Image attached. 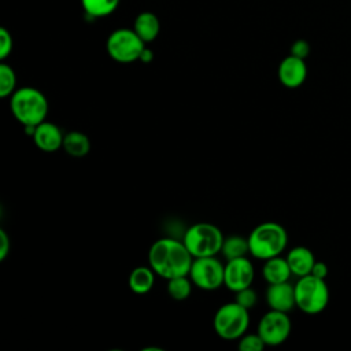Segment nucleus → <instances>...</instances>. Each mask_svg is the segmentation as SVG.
Instances as JSON below:
<instances>
[{
    "label": "nucleus",
    "instance_id": "1",
    "mask_svg": "<svg viewBox=\"0 0 351 351\" xmlns=\"http://www.w3.org/2000/svg\"><path fill=\"white\" fill-rule=\"evenodd\" d=\"M193 262L182 239L162 237L149 247L148 263L156 276L170 280L178 276H188Z\"/></svg>",
    "mask_w": 351,
    "mask_h": 351
},
{
    "label": "nucleus",
    "instance_id": "2",
    "mask_svg": "<svg viewBox=\"0 0 351 351\" xmlns=\"http://www.w3.org/2000/svg\"><path fill=\"white\" fill-rule=\"evenodd\" d=\"M10 108L21 125L37 126L48 115V100L37 88L22 86L11 95Z\"/></svg>",
    "mask_w": 351,
    "mask_h": 351
},
{
    "label": "nucleus",
    "instance_id": "3",
    "mask_svg": "<svg viewBox=\"0 0 351 351\" xmlns=\"http://www.w3.org/2000/svg\"><path fill=\"white\" fill-rule=\"evenodd\" d=\"M250 254L261 261L281 255L288 244V233L285 228L277 222H262L250 233Z\"/></svg>",
    "mask_w": 351,
    "mask_h": 351
},
{
    "label": "nucleus",
    "instance_id": "4",
    "mask_svg": "<svg viewBox=\"0 0 351 351\" xmlns=\"http://www.w3.org/2000/svg\"><path fill=\"white\" fill-rule=\"evenodd\" d=\"M223 234L218 226L208 222H197L188 226L182 241L193 258L217 256L222 250Z\"/></svg>",
    "mask_w": 351,
    "mask_h": 351
},
{
    "label": "nucleus",
    "instance_id": "5",
    "mask_svg": "<svg viewBox=\"0 0 351 351\" xmlns=\"http://www.w3.org/2000/svg\"><path fill=\"white\" fill-rule=\"evenodd\" d=\"M293 287L296 307L300 311L314 315L326 308L329 303V288L325 278L307 274L299 277Z\"/></svg>",
    "mask_w": 351,
    "mask_h": 351
},
{
    "label": "nucleus",
    "instance_id": "6",
    "mask_svg": "<svg viewBox=\"0 0 351 351\" xmlns=\"http://www.w3.org/2000/svg\"><path fill=\"white\" fill-rule=\"evenodd\" d=\"M250 310L237 302L222 304L214 314V332L223 340H239L248 329Z\"/></svg>",
    "mask_w": 351,
    "mask_h": 351
},
{
    "label": "nucleus",
    "instance_id": "7",
    "mask_svg": "<svg viewBox=\"0 0 351 351\" xmlns=\"http://www.w3.org/2000/svg\"><path fill=\"white\" fill-rule=\"evenodd\" d=\"M145 43L133 29L121 27L114 30L106 41V49L110 58L118 63H132L140 59Z\"/></svg>",
    "mask_w": 351,
    "mask_h": 351
},
{
    "label": "nucleus",
    "instance_id": "8",
    "mask_svg": "<svg viewBox=\"0 0 351 351\" xmlns=\"http://www.w3.org/2000/svg\"><path fill=\"white\" fill-rule=\"evenodd\" d=\"M188 276L197 288L215 291L223 285L225 265H222L217 256L193 258Z\"/></svg>",
    "mask_w": 351,
    "mask_h": 351
},
{
    "label": "nucleus",
    "instance_id": "9",
    "mask_svg": "<svg viewBox=\"0 0 351 351\" xmlns=\"http://www.w3.org/2000/svg\"><path fill=\"white\" fill-rule=\"evenodd\" d=\"M291 329L292 322L288 313L270 308L261 317L256 332L266 346L274 347L282 344L289 337Z\"/></svg>",
    "mask_w": 351,
    "mask_h": 351
},
{
    "label": "nucleus",
    "instance_id": "10",
    "mask_svg": "<svg viewBox=\"0 0 351 351\" xmlns=\"http://www.w3.org/2000/svg\"><path fill=\"white\" fill-rule=\"evenodd\" d=\"M254 278H255V269L247 256L230 259L225 265L223 285L234 293L244 288L251 287Z\"/></svg>",
    "mask_w": 351,
    "mask_h": 351
},
{
    "label": "nucleus",
    "instance_id": "11",
    "mask_svg": "<svg viewBox=\"0 0 351 351\" xmlns=\"http://www.w3.org/2000/svg\"><path fill=\"white\" fill-rule=\"evenodd\" d=\"M277 75L281 85H284L285 88L288 89L299 88L300 85L304 84L307 78V66L304 59L289 53L280 62Z\"/></svg>",
    "mask_w": 351,
    "mask_h": 351
},
{
    "label": "nucleus",
    "instance_id": "12",
    "mask_svg": "<svg viewBox=\"0 0 351 351\" xmlns=\"http://www.w3.org/2000/svg\"><path fill=\"white\" fill-rule=\"evenodd\" d=\"M265 296H266V303L271 310L289 313L293 307H296L295 287L289 281L269 284Z\"/></svg>",
    "mask_w": 351,
    "mask_h": 351
},
{
    "label": "nucleus",
    "instance_id": "13",
    "mask_svg": "<svg viewBox=\"0 0 351 351\" xmlns=\"http://www.w3.org/2000/svg\"><path fill=\"white\" fill-rule=\"evenodd\" d=\"M64 134L60 128L52 122H41L36 126L33 141L36 147L44 152H55L63 145Z\"/></svg>",
    "mask_w": 351,
    "mask_h": 351
},
{
    "label": "nucleus",
    "instance_id": "14",
    "mask_svg": "<svg viewBox=\"0 0 351 351\" xmlns=\"http://www.w3.org/2000/svg\"><path fill=\"white\" fill-rule=\"evenodd\" d=\"M285 258L291 267L292 276H296L299 278V277L311 274L313 266L315 263V256L310 248L303 245L293 247L292 250L288 251Z\"/></svg>",
    "mask_w": 351,
    "mask_h": 351
},
{
    "label": "nucleus",
    "instance_id": "15",
    "mask_svg": "<svg viewBox=\"0 0 351 351\" xmlns=\"http://www.w3.org/2000/svg\"><path fill=\"white\" fill-rule=\"evenodd\" d=\"M263 262L265 263L262 266V277L267 284H278V282L289 281L292 271L287 258L277 255Z\"/></svg>",
    "mask_w": 351,
    "mask_h": 351
},
{
    "label": "nucleus",
    "instance_id": "16",
    "mask_svg": "<svg viewBox=\"0 0 351 351\" xmlns=\"http://www.w3.org/2000/svg\"><path fill=\"white\" fill-rule=\"evenodd\" d=\"M133 30L147 44L154 41L158 37L160 30V23L158 16L154 12L144 11L136 16L133 23Z\"/></svg>",
    "mask_w": 351,
    "mask_h": 351
},
{
    "label": "nucleus",
    "instance_id": "17",
    "mask_svg": "<svg viewBox=\"0 0 351 351\" xmlns=\"http://www.w3.org/2000/svg\"><path fill=\"white\" fill-rule=\"evenodd\" d=\"M155 276L156 273L152 270L151 266H138L133 269L129 274V288L137 295H145L152 289L155 284Z\"/></svg>",
    "mask_w": 351,
    "mask_h": 351
},
{
    "label": "nucleus",
    "instance_id": "18",
    "mask_svg": "<svg viewBox=\"0 0 351 351\" xmlns=\"http://www.w3.org/2000/svg\"><path fill=\"white\" fill-rule=\"evenodd\" d=\"M62 148L73 158H84L90 151V140L85 133L71 130L64 134Z\"/></svg>",
    "mask_w": 351,
    "mask_h": 351
},
{
    "label": "nucleus",
    "instance_id": "19",
    "mask_svg": "<svg viewBox=\"0 0 351 351\" xmlns=\"http://www.w3.org/2000/svg\"><path fill=\"white\" fill-rule=\"evenodd\" d=\"M221 254L226 258V261L247 256V254H250L248 239L237 236V234L225 237Z\"/></svg>",
    "mask_w": 351,
    "mask_h": 351
},
{
    "label": "nucleus",
    "instance_id": "20",
    "mask_svg": "<svg viewBox=\"0 0 351 351\" xmlns=\"http://www.w3.org/2000/svg\"><path fill=\"white\" fill-rule=\"evenodd\" d=\"M121 0H81V5L88 16L103 18L112 14Z\"/></svg>",
    "mask_w": 351,
    "mask_h": 351
},
{
    "label": "nucleus",
    "instance_id": "21",
    "mask_svg": "<svg viewBox=\"0 0 351 351\" xmlns=\"http://www.w3.org/2000/svg\"><path fill=\"white\" fill-rule=\"evenodd\" d=\"M193 282L191 281L189 276H178L174 278L167 280V293L174 300H185L189 298L192 292Z\"/></svg>",
    "mask_w": 351,
    "mask_h": 351
},
{
    "label": "nucleus",
    "instance_id": "22",
    "mask_svg": "<svg viewBox=\"0 0 351 351\" xmlns=\"http://www.w3.org/2000/svg\"><path fill=\"white\" fill-rule=\"evenodd\" d=\"M16 90V75L14 69L7 64H0V97H8Z\"/></svg>",
    "mask_w": 351,
    "mask_h": 351
},
{
    "label": "nucleus",
    "instance_id": "23",
    "mask_svg": "<svg viewBox=\"0 0 351 351\" xmlns=\"http://www.w3.org/2000/svg\"><path fill=\"white\" fill-rule=\"evenodd\" d=\"M265 341L262 340V337L256 333H250V335H243L239 339V350L240 351H262L265 348Z\"/></svg>",
    "mask_w": 351,
    "mask_h": 351
},
{
    "label": "nucleus",
    "instance_id": "24",
    "mask_svg": "<svg viewBox=\"0 0 351 351\" xmlns=\"http://www.w3.org/2000/svg\"><path fill=\"white\" fill-rule=\"evenodd\" d=\"M234 302H237L240 306L245 307L247 310H251L256 306L258 303V295L255 292V289H252L251 287L248 288H244L239 292H236V298H234Z\"/></svg>",
    "mask_w": 351,
    "mask_h": 351
},
{
    "label": "nucleus",
    "instance_id": "25",
    "mask_svg": "<svg viewBox=\"0 0 351 351\" xmlns=\"http://www.w3.org/2000/svg\"><path fill=\"white\" fill-rule=\"evenodd\" d=\"M14 41L11 33L5 27H0V59L4 60L12 52Z\"/></svg>",
    "mask_w": 351,
    "mask_h": 351
},
{
    "label": "nucleus",
    "instance_id": "26",
    "mask_svg": "<svg viewBox=\"0 0 351 351\" xmlns=\"http://www.w3.org/2000/svg\"><path fill=\"white\" fill-rule=\"evenodd\" d=\"M310 53V44L306 40H296L291 45V55L306 59Z\"/></svg>",
    "mask_w": 351,
    "mask_h": 351
},
{
    "label": "nucleus",
    "instance_id": "27",
    "mask_svg": "<svg viewBox=\"0 0 351 351\" xmlns=\"http://www.w3.org/2000/svg\"><path fill=\"white\" fill-rule=\"evenodd\" d=\"M11 241L4 229H0V261H4L10 252Z\"/></svg>",
    "mask_w": 351,
    "mask_h": 351
},
{
    "label": "nucleus",
    "instance_id": "28",
    "mask_svg": "<svg viewBox=\"0 0 351 351\" xmlns=\"http://www.w3.org/2000/svg\"><path fill=\"white\" fill-rule=\"evenodd\" d=\"M328 271H329V269H328L325 262L315 261V263L313 266V270H311V274L315 276V277H319V278H326Z\"/></svg>",
    "mask_w": 351,
    "mask_h": 351
},
{
    "label": "nucleus",
    "instance_id": "29",
    "mask_svg": "<svg viewBox=\"0 0 351 351\" xmlns=\"http://www.w3.org/2000/svg\"><path fill=\"white\" fill-rule=\"evenodd\" d=\"M138 60L143 62V63H151V62L154 60V52H152L149 48L145 47V48L143 49V52H141Z\"/></svg>",
    "mask_w": 351,
    "mask_h": 351
}]
</instances>
